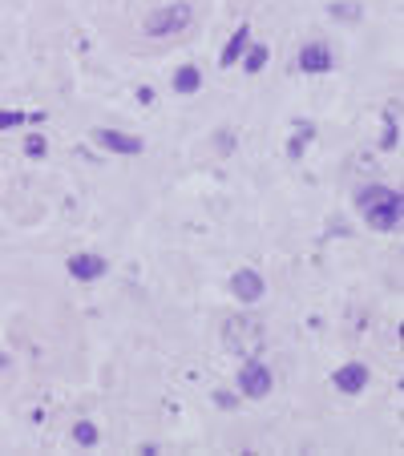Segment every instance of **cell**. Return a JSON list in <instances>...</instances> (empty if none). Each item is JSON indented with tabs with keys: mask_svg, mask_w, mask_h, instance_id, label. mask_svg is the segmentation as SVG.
Masks as SVG:
<instances>
[{
	"mask_svg": "<svg viewBox=\"0 0 404 456\" xmlns=\"http://www.w3.org/2000/svg\"><path fill=\"white\" fill-rule=\"evenodd\" d=\"M328 12H332V17H340V21H356V17H360L356 4H332Z\"/></svg>",
	"mask_w": 404,
	"mask_h": 456,
	"instance_id": "18",
	"label": "cell"
},
{
	"mask_svg": "<svg viewBox=\"0 0 404 456\" xmlns=\"http://www.w3.org/2000/svg\"><path fill=\"white\" fill-rule=\"evenodd\" d=\"M332 387L348 392V396H360V392L368 387V367H364V363H344V367H335Z\"/></svg>",
	"mask_w": 404,
	"mask_h": 456,
	"instance_id": "7",
	"label": "cell"
},
{
	"mask_svg": "<svg viewBox=\"0 0 404 456\" xmlns=\"http://www.w3.org/2000/svg\"><path fill=\"white\" fill-rule=\"evenodd\" d=\"M94 138L105 149H114V154H142L146 142L142 138H134V134H118V129H94Z\"/></svg>",
	"mask_w": 404,
	"mask_h": 456,
	"instance_id": "8",
	"label": "cell"
},
{
	"mask_svg": "<svg viewBox=\"0 0 404 456\" xmlns=\"http://www.w3.org/2000/svg\"><path fill=\"white\" fill-rule=\"evenodd\" d=\"M24 154H28V158H45V138H41V134H28V138H24Z\"/></svg>",
	"mask_w": 404,
	"mask_h": 456,
	"instance_id": "17",
	"label": "cell"
},
{
	"mask_svg": "<svg viewBox=\"0 0 404 456\" xmlns=\"http://www.w3.org/2000/svg\"><path fill=\"white\" fill-rule=\"evenodd\" d=\"M109 271V263L101 259V255H73L69 259V275L73 279H81V283H94Z\"/></svg>",
	"mask_w": 404,
	"mask_h": 456,
	"instance_id": "9",
	"label": "cell"
},
{
	"mask_svg": "<svg viewBox=\"0 0 404 456\" xmlns=\"http://www.w3.org/2000/svg\"><path fill=\"white\" fill-rule=\"evenodd\" d=\"M202 89V73H198V65H182V69L174 73V93L191 97Z\"/></svg>",
	"mask_w": 404,
	"mask_h": 456,
	"instance_id": "11",
	"label": "cell"
},
{
	"mask_svg": "<svg viewBox=\"0 0 404 456\" xmlns=\"http://www.w3.org/2000/svg\"><path fill=\"white\" fill-rule=\"evenodd\" d=\"M384 149H392V145H396V113H388V134H384Z\"/></svg>",
	"mask_w": 404,
	"mask_h": 456,
	"instance_id": "19",
	"label": "cell"
},
{
	"mask_svg": "<svg viewBox=\"0 0 404 456\" xmlns=\"http://www.w3.org/2000/svg\"><path fill=\"white\" fill-rule=\"evenodd\" d=\"M247 45H251V28H247V24H238L235 33H231V41H227V48H222V57H218V61H222V65H235L238 57L247 53Z\"/></svg>",
	"mask_w": 404,
	"mask_h": 456,
	"instance_id": "10",
	"label": "cell"
},
{
	"mask_svg": "<svg viewBox=\"0 0 404 456\" xmlns=\"http://www.w3.org/2000/svg\"><path fill=\"white\" fill-rule=\"evenodd\" d=\"M194 21V8L186 0H174V4H162L146 17V33L150 37H174V33H186V24Z\"/></svg>",
	"mask_w": 404,
	"mask_h": 456,
	"instance_id": "2",
	"label": "cell"
},
{
	"mask_svg": "<svg viewBox=\"0 0 404 456\" xmlns=\"http://www.w3.org/2000/svg\"><path fill=\"white\" fill-rule=\"evenodd\" d=\"M388 190H392V186H376V182H372V186H360V190H356V206L364 210V206H372V202H380V198H384Z\"/></svg>",
	"mask_w": 404,
	"mask_h": 456,
	"instance_id": "14",
	"label": "cell"
},
{
	"mask_svg": "<svg viewBox=\"0 0 404 456\" xmlns=\"http://www.w3.org/2000/svg\"><path fill=\"white\" fill-rule=\"evenodd\" d=\"M24 121H33V118L21 113V109H0V129H12V125H24Z\"/></svg>",
	"mask_w": 404,
	"mask_h": 456,
	"instance_id": "16",
	"label": "cell"
},
{
	"mask_svg": "<svg viewBox=\"0 0 404 456\" xmlns=\"http://www.w3.org/2000/svg\"><path fill=\"white\" fill-rule=\"evenodd\" d=\"M231 295H235L238 303H259L263 295H267V283H263L259 271H251V266H243L231 275Z\"/></svg>",
	"mask_w": 404,
	"mask_h": 456,
	"instance_id": "5",
	"label": "cell"
},
{
	"mask_svg": "<svg viewBox=\"0 0 404 456\" xmlns=\"http://www.w3.org/2000/svg\"><path fill=\"white\" fill-rule=\"evenodd\" d=\"M222 347L238 360H255L263 352V323L247 319V315H231L222 323Z\"/></svg>",
	"mask_w": 404,
	"mask_h": 456,
	"instance_id": "1",
	"label": "cell"
},
{
	"mask_svg": "<svg viewBox=\"0 0 404 456\" xmlns=\"http://www.w3.org/2000/svg\"><path fill=\"white\" fill-rule=\"evenodd\" d=\"M271 387H275V376H271V367L255 356V360H243L238 367V392L247 396V400H263V396H271Z\"/></svg>",
	"mask_w": 404,
	"mask_h": 456,
	"instance_id": "3",
	"label": "cell"
},
{
	"mask_svg": "<svg viewBox=\"0 0 404 456\" xmlns=\"http://www.w3.org/2000/svg\"><path fill=\"white\" fill-rule=\"evenodd\" d=\"M73 440H77V444H85V448H89V444H97V424H89V420H77V424H73Z\"/></svg>",
	"mask_w": 404,
	"mask_h": 456,
	"instance_id": "15",
	"label": "cell"
},
{
	"mask_svg": "<svg viewBox=\"0 0 404 456\" xmlns=\"http://www.w3.org/2000/svg\"><path fill=\"white\" fill-rule=\"evenodd\" d=\"M295 65H299L304 73H328L335 65V57L324 41H308V45L299 48V61H295Z\"/></svg>",
	"mask_w": 404,
	"mask_h": 456,
	"instance_id": "6",
	"label": "cell"
},
{
	"mask_svg": "<svg viewBox=\"0 0 404 456\" xmlns=\"http://www.w3.org/2000/svg\"><path fill=\"white\" fill-rule=\"evenodd\" d=\"M311 138H315V125H311V121H299V125H295V134H291V142H287V158H291V162H299Z\"/></svg>",
	"mask_w": 404,
	"mask_h": 456,
	"instance_id": "12",
	"label": "cell"
},
{
	"mask_svg": "<svg viewBox=\"0 0 404 456\" xmlns=\"http://www.w3.org/2000/svg\"><path fill=\"white\" fill-rule=\"evenodd\" d=\"M364 218H368L372 230H396V226H401V194L388 190L380 202L364 206Z\"/></svg>",
	"mask_w": 404,
	"mask_h": 456,
	"instance_id": "4",
	"label": "cell"
},
{
	"mask_svg": "<svg viewBox=\"0 0 404 456\" xmlns=\"http://www.w3.org/2000/svg\"><path fill=\"white\" fill-rule=\"evenodd\" d=\"M243 69L247 73L267 69V45H247V53H243Z\"/></svg>",
	"mask_w": 404,
	"mask_h": 456,
	"instance_id": "13",
	"label": "cell"
}]
</instances>
